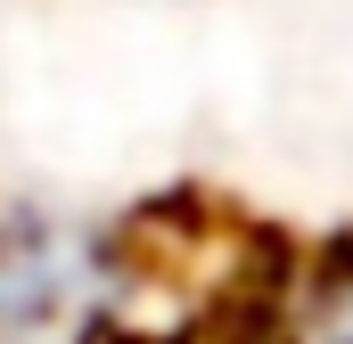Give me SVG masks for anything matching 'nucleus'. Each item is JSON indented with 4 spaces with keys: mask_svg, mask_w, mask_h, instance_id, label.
Returning a JSON list of instances; mask_svg holds the SVG:
<instances>
[{
    "mask_svg": "<svg viewBox=\"0 0 353 344\" xmlns=\"http://www.w3.org/2000/svg\"><path fill=\"white\" fill-rule=\"evenodd\" d=\"M107 255L90 230L8 213L0 222V344H74L99 328Z\"/></svg>",
    "mask_w": 353,
    "mask_h": 344,
    "instance_id": "nucleus-1",
    "label": "nucleus"
},
{
    "mask_svg": "<svg viewBox=\"0 0 353 344\" xmlns=\"http://www.w3.org/2000/svg\"><path fill=\"white\" fill-rule=\"evenodd\" d=\"M296 344H353V270H337L321 287V303L296 320Z\"/></svg>",
    "mask_w": 353,
    "mask_h": 344,
    "instance_id": "nucleus-2",
    "label": "nucleus"
}]
</instances>
